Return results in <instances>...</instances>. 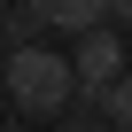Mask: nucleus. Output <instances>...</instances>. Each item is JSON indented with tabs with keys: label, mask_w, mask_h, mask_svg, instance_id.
I'll list each match as a JSON object with an SVG mask.
<instances>
[{
	"label": "nucleus",
	"mask_w": 132,
	"mask_h": 132,
	"mask_svg": "<svg viewBox=\"0 0 132 132\" xmlns=\"http://www.w3.org/2000/svg\"><path fill=\"white\" fill-rule=\"evenodd\" d=\"M70 70H78V93H86V101H109V93L132 78V70H124V39H117V31L78 39V47H70Z\"/></svg>",
	"instance_id": "obj_2"
},
{
	"label": "nucleus",
	"mask_w": 132,
	"mask_h": 132,
	"mask_svg": "<svg viewBox=\"0 0 132 132\" xmlns=\"http://www.w3.org/2000/svg\"><path fill=\"white\" fill-rule=\"evenodd\" d=\"M0 39H8V31H0ZM8 54H16V47H0V78H8Z\"/></svg>",
	"instance_id": "obj_7"
},
{
	"label": "nucleus",
	"mask_w": 132,
	"mask_h": 132,
	"mask_svg": "<svg viewBox=\"0 0 132 132\" xmlns=\"http://www.w3.org/2000/svg\"><path fill=\"white\" fill-rule=\"evenodd\" d=\"M101 124H109V132H132V78H124V86L101 101Z\"/></svg>",
	"instance_id": "obj_4"
},
{
	"label": "nucleus",
	"mask_w": 132,
	"mask_h": 132,
	"mask_svg": "<svg viewBox=\"0 0 132 132\" xmlns=\"http://www.w3.org/2000/svg\"><path fill=\"white\" fill-rule=\"evenodd\" d=\"M109 23H132V0H117V16H109Z\"/></svg>",
	"instance_id": "obj_6"
},
{
	"label": "nucleus",
	"mask_w": 132,
	"mask_h": 132,
	"mask_svg": "<svg viewBox=\"0 0 132 132\" xmlns=\"http://www.w3.org/2000/svg\"><path fill=\"white\" fill-rule=\"evenodd\" d=\"M62 132H109V124H93V117H78V124H62Z\"/></svg>",
	"instance_id": "obj_5"
},
{
	"label": "nucleus",
	"mask_w": 132,
	"mask_h": 132,
	"mask_svg": "<svg viewBox=\"0 0 132 132\" xmlns=\"http://www.w3.org/2000/svg\"><path fill=\"white\" fill-rule=\"evenodd\" d=\"M0 86H8V101H16L23 117H54V109H70L78 70H70V54H54V47H16Z\"/></svg>",
	"instance_id": "obj_1"
},
{
	"label": "nucleus",
	"mask_w": 132,
	"mask_h": 132,
	"mask_svg": "<svg viewBox=\"0 0 132 132\" xmlns=\"http://www.w3.org/2000/svg\"><path fill=\"white\" fill-rule=\"evenodd\" d=\"M0 31H8L16 47H47V31H54V8H47V0H23V8H8V23H0Z\"/></svg>",
	"instance_id": "obj_3"
}]
</instances>
